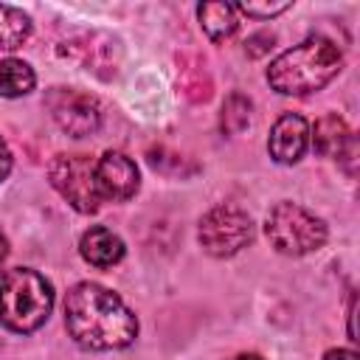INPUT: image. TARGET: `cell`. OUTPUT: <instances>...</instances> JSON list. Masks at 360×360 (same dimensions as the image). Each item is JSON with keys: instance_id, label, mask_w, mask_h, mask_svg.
Returning <instances> with one entry per match:
<instances>
[{"instance_id": "obj_8", "label": "cell", "mask_w": 360, "mask_h": 360, "mask_svg": "<svg viewBox=\"0 0 360 360\" xmlns=\"http://www.w3.org/2000/svg\"><path fill=\"white\" fill-rule=\"evenodd\" d=\"M59 53L73 59L76 65L93 70L101 79H110L118 70V42L107 34H98V31H84V34L70 37L59 48Z\"/></svg>"}, {"instance_id": "obj_3", "label": "cell", "mask_w": 360, "mask_h": 360, "mask_svg": "<svg viewBox=\"0 0 360 360\" xmlns=\"http://www.w3.org/2000/svg\"><path fill=\"white\" fill-rule=\"evenodd\" d=\"M53 307V290L31 267H11L0 276V321L20 335L39 329Z\"/></svg>"}, {"instance_id": "obj_5", "label": "cell", "mask_w": 360, "mask_h": 360, "mask_svg": "<svg viewBox=\"0 0 360 360\" xmlns=\"http://www.w3.org/2000/svg\"><path fill=\"white\" fill-rule=\"evenodd\" d=\"M200 245L211 256H233L253 242V219L236 205H217L200 219Z\"/></svg>"}, {"instance_id": "obj_15", "label": "cell", "mask_w": 360, "mask_h": 360, "mask_svg": "<svg viewBox=\"0 0 360 360\" xmlns=\"http://www.w3.org/2000/svg\"><path fill=\"white\" fill-rule=\"evenodd\" d=\"M31 34V20L14 6L0 3V51L20 48Z\"/></svg>"}, {"instance_id": "obj_9", "label": "cell", "mask_w": 360, "mask_h": 360, "mask_svg": "<svg viewBox=\"0 0 360 360\" xmlns=\"http://www.w3.org/2000/svg\"><path fill=\"white\" fill-rule=\"evenodd\" d=\"M138 186H141L138 166L124 152H104L96 160V188H98L101 202L104 200L124 202V200L135 197Z\"/></svg>"}, {"instance_id": "obj_4", "label": "cell", "mask_w": 360, "mask_h": 360, "mask_svg": "<svg viewBox=\"0 0 360 360\" xmlns=\"http://www.w3.org/2000/svg\"><path fill=\"white\" fill-rule=\"evenodd\" d=\"M264 233H267L270 245L278 253H287V256L312 253L326 242L323 219L315 217L312 211L295 205V202L273 205L270 214H267V222H264Z\"/></svg>"}, {"instance_id": "obj_2", "label": "cell", "mask_w": 360, "mask_h": 360, "mask_svg": "<svg viewBox=\"0 0 360 360\" xmlns=\"http://www.w3.org/2000/svg\"><path fill=\"white\" fill-rule=\"evenodd\" d=\"M343 65L340 48L326 37H309L276 56L267 68V82L281 96H307L329 84Z\"/></svg>"}, {"instance_id": "obj_13", "label": "cell", "mask_w": 360, "mask_h": 360, "mask_svg": "<svg viewBox=\"0 0 360 360\" xmlns=\"http://www.w3.org/2000/svg\"><path fill=\"white\" fill-rule=\"evenodd\" d=\"M197 17H200L202 31L214 42H225L239 25L236 22V6H231V3H202L197 8Z\"/></svg>"}, {"instance_id": "obj_17", "label": "cell", "mask_w": 360, "mask_h": 360, "mask_svg": "<svg viewBox=\"0 0 360 360\" xmlns=\"http://www.w3.org/2000/svg\"><path fill=\"white\" fill-rule=\"evenodd\" d=\"M180 90H183L186 98H191V101H208V98H211V90H214L211 76H208V70H205L197 59H194L191 65L183 62V68H180Z\"/></svg>"}, {"instance_id": "obj_22", "label": "cell", "mask_w": 360, "mask_h": 360, "mask_svg": "<svg viewBox=\"0 0 360 360\" xmlns=\"http://www.w3.org/2000/svg\"><path fill=\"white\" fill-rule=\"evenodd\" d=\"M323 360H357V354L352 349H332V352H326Z\"/></svg>"}, {"instance_id": "obj_11", "label": "cell", "mask_w": 360, "mask_h": 360, "mask_svg": "<svg viewBox=\"0 0 360 360\" xmlns=\"http://www.w3.org/2000/svg\"><path fill=\"white\" fill-rule=\"evenodd\" d=\"M309 146V124L295 115V112H287L281 115L273 129H270V141H267V149H270V158L278 160V163H298L304 158Z\"/></svg>"}, {"instance_id": "obj_16", "label": "cell", "mask_w": 360, "mask_h": 360, "mask_svg": "<svg viewBox=\"0 0 360 360\" xmlns=\"http://www.w3.org/2000/svg\"><path fill=\"white\" fill-rule=\"evenodd\" d=\"M250 121V98L242 93H231L219 112V129L225 135H239Z\"/></svg>"}, {"instance_id": "obj_10", "label": "cell", "mask_w": 360, "mask_h": 360, "mask_svg": "<svg viewBox=\"0 0 360 360\" xmlns=\"http://www.w3.org/2000/svg\"><path fill=\"white\" fill-rule=\"evenodd\" d=\"M309 135H312L315 149L323 158L340 160L346 166V172L354 174V169H357V141H354L352 129L346 127V121L340 115H335V112L332 115H323Z\"/></svg>"}, {"instance_id": "obj_7", "label": "cell", "mask_w": 360, "mask_h": 360, "mask_svg": "<svg viewBox=\"0 0 360 360\" xmlns=\"http://www.w3.org/2000/svg\"><path fill=\"white\" fill-rule=\"evenodd\" d=\"M45 104L51 110V118L56 121V127L62 132H68L70 138H84L93 135L101 124V107L98 98L82 90H70V87H51L45 96Z\"/></svg>"}, {"instance_id": "obj_6", "label": "cell", "mask_w": 360, "mask_h": 360, "mask_svg": "<svg viewBox=\"0 0 360 360\" xmlns=\"http://www.w3.org/2000/svg\"><path fill=\"white\" fill-rule=\"evenodd\" d=\"M51 186L82 214H96L101 205L96 188V163L87 155H56L48 166Z\"/></svg>"}, {"instance_id": "obj_18", "label": "cell", "mask_w": 360, "mask_h": 360, "mask_svg": "<svg viewBox=\"0 0 360 360\" xmlns=\"http://www.w3.org/2000/svg\"><path fill=\"white\" fill-rule=\"evenodd\" d=\"M146 160H149L152 169H158V172H163V174H174V177H186V174L197 172L194 163H188L183 155H177V152H172V149H166V146L149 149V152H146Z\"/></svg>"}, {"instance_id": "obj_21", "label": "cell", "mask_w": 360, "mask_h": 360, "mask_svg": "<svg viewBox=\"0 0 360 360\" xmlns=\"http://www.w3.org/2000/svg\"><path fill=\"white\" fill-rule=\"evenodd\" d=\"M8 172H11V152H8L6 141L0 138V180H6Z\"/></svg>"}, {"instance_id": "obj_24", "label": "cell", "mask_w": 360, "mask_h": 360, "mask_svg": "<svg viewBox=\"0 0 360 360\" xmlns=\"http://www.w3.org/2000/svg\"><path fill=\"white\" fill-rule=\"evenodd\" d=\"M233 360H262V357L259 354H236Z\"/></svg>"}, {"instance_id": "obj_1", "label": "cell", "mask_w": 360, "mask_h": 360, "mask_svg": "<svg viewBox=\"0 0 360 360\" xmlns=\"http://www.w3.org/2000/svg\"><path fill=\"white\" fill-rule=\"evenodd\" d=\"M65 326L70 338L93 352L124 349L138 335V318L107 287L79 281L65 295Z\"/></svg>"}, {"instance_id": "obj_12", "label": "cell", "mask_w": 360, "mask_h": 360, "mask_svg": "<svg viewBox=\"0 0 360 360\" xmlns=\"http://www.w3.org/2000/svg\"><path fill=\"white\" fill-rule=\"evenodd\" d=\"M79 250L84 262H90L93 267H112L124 259V242L110 228H101V225H93L90 231L82 233Z\"/></svg>"}, {"instance_id": "obj_19", "label": "cell", "mask_w": 360, "mask_h": 360, "mask_svg": "<svg viewBox=\"0 0 360 360\" xmlns=\"http://www.w3.org/2000/svg\"><path fill=\"white\" fill-rule=\"evenodd\" d=\"M236 8H239L242 14H248V17H262V20H267V17H276V14L287 11L290 3H284V0H278V3H239Z\"/></svg>"}, {"instance_id": "obj_23", "label": "cell", "mask_w": 360, "mask_h": 360, "mask_svg": "<svg viewBox=\"0 0 360 360\" xmlns=\"http://www.w3.org/2000/svg\"><path fill=\"white\" fill-rule=\"evenodd\" d=\"M6 256H8V242H6V233L0 231V270L6 264Z\"/></svg>"}, {"instance_id": "obj_14", "label": "cell", "mask_w": 360, "mask_h": 360, "mask_svg": "<svg viewBox=\"0 0 360 360\" xmlns=\"http://www.w3.org/2000/svg\"><path fill=\"white\" fill-rule=\"evenodd\" d=\"M34 70L22 59H0V96H25L34 90Z\"/></svg>"}, {"instance_id": "obj_20", "label": "cell", "mask_w": 360, "mask_h": 360, "mask_svg": "<svg viewBox=\"0 0 360 360\" xmlns=\"http://www.w3.org/2000/svg\"><path fill=\"white\" fill-rule=\"evenodd\" d=\"M273 48V34H267V31H262V34H253L248 42H245V51H248V56H262V53H267Z\"/></svg>"}]
</instances>
